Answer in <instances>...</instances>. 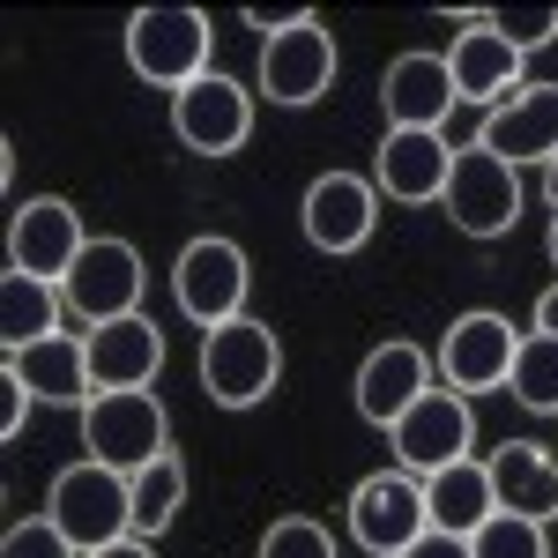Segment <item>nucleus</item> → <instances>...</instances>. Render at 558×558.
<instances>
[{"mask_svg":"<svg viewBox=\"0 0 558 558\" xmlns=\"http://www.w3.org/2000/svg\"><path fill=\"white\" fill-rule=\"evenodd\" d=\"M45 514L60 521V536L75 551H105V544L134 536V484L120 470H105V462H68L52 476V507Z\"/></svg>","mask_w":558,"mask_h":558,"instance_id":"1","label":"nucleus"},{"mask_svg":"<svg viewBox=\"0 0 558 558\" xmlns=\"http://www.w3.org/2000/svg\"><path fill=\"white\" fill-rule=\"evenodd\" d=\"M83 439H89V462H105V470H120V476H142L157 454H172L165 447V402L149 387H105V395H89Z\"/></svg>","mask_w":558,"mask_h":558,"instance_id":"2","label":"nucleus"},{"mask_svg":"<svg viewBox=\"0 0 558 558\" xmlns=\"http://www.w3.org/2000/svg\"><path fill=\"white\" fill-rule=\"evenodd\" d=\"M128 68L142 83H165L179 97L209 75V15L202 8H134L128 15Z\"/></svg>","mask_w":558,"mask_h":558,"instance_id":"3","label":"nucleus"},{"mask_svg":"<svg viewBox=\"0 0 558 558\" xmlns=\"http://www.w3.org/2000/svg\"><path fill=\"white\" fill-rule=\"evenodd\" d=\"M276 373H283V350H276V336H268L260 320H246V313L202 336V387H209V402H223V410L268 402Z\"/></svg>","mask_w":558,"mask_h":558,"instance_id":"4","label":"nucleus"},{"mask_svg":"<svg viewBox=\"0 0 558 558\" xmlns=\"http://www.w3.org/2000/svg\"><path fill=\"white\" fill-rule=\"evenodd\" d=\"M447 216H454V231H470V239H499V231H514L521 223V179L507 157H492V149H454V172H447Z\"/></svg>","mask_w":558,"mask_h":558,"instance_id":"5","label":"nucleus"},{"mask_svg":"<svg viewBox=\"0 0 558 558\" xmlns=\"http://www.w3.org/2000/svg\"><path fill=\"white\" fill-rule=\"evenodd\" d=\"M470 395H454V387H425L402 417H395V454L410 462L417 476H439L454 470V462H470Z\"/></svg>","mask_w":558,"mask_h":558,"instance_id":"6","label":"nucleus"},{"mask_svg":"<svg viewBox=\"0 0 558 558\" xmlns=\"http://www.w3.org/2000/svg\"><path fill=\"white\" fill-rule=\"evenodd\" d=\"M60 299L75 305L89 328H97V320H128V313H142V254H134L128 239H89L83 260L60 276Z\"/></svg>","mask_w":558,"mask_h":558,"instance_id":"7","label":"nucleus"},{"mask_svg":"<svg viewBox=\"0 0 558 558\" xmlns=\"http://www.w3.org/2000/svg\"><path fill=\"white\" fill-rule=\"evenodd\" d=\"M172 291H179V313L194 328H223L246 305V254L231 239H194L172 268Z\"/></svg>","mask_w":558,"mask_h":558,"instance_id":"8","label":"nucleus"},{"mask_svg":"<svg viewBox=\"0 0 558 558\" xmlns=\"http://www.w3.org/2000/svg\"><path fill=\"white\" fill-rule=\"evenodd\" d=\"M246 128H254V97L231 75H202V83H186L172 97V134L194 157H231L246 142Z\"/></svg>","mask_w":558,"mask_h":558,"instance_id":"9","label":"nucleus"},{"mask_svg":"<svg viewBox=\"0 0 558 558\" xmlns=\"http://www.w3.org/2000/svg\"><path fill=\"white\" fill-rule=\"evenodd\" d=\"M425 529H432L425 484H410V476H365V484L350 492V536L373 558H402Z\"/></svg>","mask_w":558,"mask_h":558,"instance_id":"10","label":"nucleus"},{"mask_svg":"<svg viewBox=\"0 0 558 558\" xmlns=\"http://www.w3.org/2000/svg\"><path fill=\"white\" fill-rule=\"evenodd\" d=\"M514 350H521V336L507 313H462L447 328V343H439V373H447L454 395H492L514 373Z\"/></svg>","mask_w":558,"mask_h":558,"instance_id":"11","label":"nucleus"},{"mask_svg":"<svg viewBox=\"0 0 558 558\" xmlns=\"http://www.w3.org/2000/svg\"><path fill=\"white\" fill-rule=\"evenodd\" d=\"M83 223H75V209L68 202H23L15 209V223H8V268H23V276H38V283H60L75 260H83Z\"/></svg>","mask_w":558,"mask_h":558,"instance_id":"12","label":"nucleus"},{"mask_svg":"<svg viewBox=\"0 0 558 558\" xmlns=\"http://www.w3.org/2000/svg\"><path fill=\"white\" fill-rule=\"evenodd\" d=\"M328 83H336V38L320 23H299V31L260 45V97H276V105H320Z\"/></svg>","mask_w":558,"mask_h":558,"instance_id":"13","label":"nucleus"},{"mask_svg":"<svg viewBox=\"0 0 558 558\" xmlns=\"http://www.w3.org/2000/svg\"><path fill=\"white\" fill-rule=\"evenodd\" d=\"M476 149H492V157H507V165H551L558 157V89H514L507 105H492L484 112V128H476Z\"/></svg>","mask_w":558,"mask_h":558,"instance_id":"14","label":"nucleus"},{"mask_svg":"<svg viewBox=\"0 0 558 558\" xmlns=\"http://www.w3.org/2000/svg\"><path fill=\"white\" fill-rule=\"evenodd\" d=\"M83 357H89V387H149L157 365H165V336L149 313H128V320H97L83 336Z\"/></svg>","mask_w":558,"mask_h":558,"instance_id":"15","label":"nucleus"},{"mask_svg":"<svg viewBox=\"0 0 558 558\" xmlns=\"http://www.w3.org/2000/svg\"><path fill=\"white\" fill-rule=\"evenodd\" d=\"M380 105H387V128L439 134L462 97H454V75H447L439 52H402V60L387 68V83H380Z\"/></svg>","mask_w":558,"mask_h":558,"instance_id":"16","label":"nucleus"},{"mask_svg":"<svg viewBox=\"0 0 558 558\" xmlns=\"http://www.w3.org/2000/svg\"><path fill=\"white\" fill-rule=\"evenodd\" d=\"M373 209H380L373 179H357V172L313 179V194H305V239H313L320 254H357V246L373 239Z\"/></svg>","mask_w":558,"mask_h":558,"instance_id":"17","label":"nucleus"},{"mask_svg":"<svg viewBox=\"0 0 558 558\" xmlns=\"http://www.w3.org/2000/svg\"><path fill=\"white\" fill-rule=\"evenodd\" d=\"M425 387H432V357L425 350L417 343H380L365 365H357V417L395 432V417H402Z\"/></svg>","mask_w":558,"mask_h":558,"instance_id":"18","label":"nucleus"},{"mask_svg":"<svg viewBox=\"0 0 558 558\" xmlns=\"http://www.w3.org/2000/svg\"><path fill=\"white\" fill-rule=\"evenodd\" d=\"M447 172H454V149L439 134H410V128H387L380 142V194L387 202H439L447 194Z\"/></svg>","mask_w":558,"mask_h":558,"instance_id":"19","label":"nucleus"},{"mask_svg":"<svg viewBox=\"0 0 558 558\" xmlns=\"http://www.w3.org/2000/svg\"><path fill=\"white\" fill-rule=\"evenodd\" d=\"M492 499H499V514H521V521H558V462L544 447H529V439H507L492 462Z\"/></svg>","mask_w":558,"mask_h":558,"instance_id":"20","label":"nucleus"},{"mask_svg":"<svg viewBox=\"0 0 558 558\" xmlns=\"http://www.w3.org/2000/svg\"><path fill=\"white\" fill-rule=\"evenodd\" d=\"M447 75H454V97H470V105H507L521 83V52L499 31H484V23H470L462 38H454V52H447Z\"/></svg>","mask_w":558,"mask_h":558,"instance_id":"21","label":"nucleus"},{"mask_svg":"<svg viewBox=\"0 0 558 558\" xmlns=\"http://www.w3.org/2000/svg\"><path fill=\"white\" fill-rule=\"evenodd\" d=\"M8 373L31 387L38 402H68V410H89V357H83V343L75 336H45V343H31V350H8Z\"/></svg>","mask_w":558,"mask_h":558,"instance_id":"22","label":"nucleus"},{"mask_svg":"<svg viewBox=\"0 0 558 558\" xmlns=\"http://www.w3.org/2000/svg\"><path fill=\"white\" fill-rule=\"evenodd\" d=\"M425 514H432V529H447V536H476L484 521L499 514L492 470H484V462H454V470L425 476Z\"/></svg>","mask_w":558,"mask_h":558,"instance_id":"23","label":"nucleus"},{"mask_svg":"<svg viewBox=\"0 0 558 558\" xmlns=\"http://www.w3.org/2000/svg\"><path fill=\"white\" fill-rule=\"evenodd\" d=\"M52 313H60V291H52V283L23 276V268L0 276V343L8 350H31V343H45V336H60Z\"/></svg>","mask_w":558,"mask_h":558,"instance_id":"24","label":"nucleus"},{"mask_svg":"<svg viewBox=\"0 0 558 558\" xmlns=\"http://www.w3.org/2000/svg\"><path fill=\"white\" fill-rule=\"evenodd\" d=\"M507 387H514V402H521V410L551 417V410H558V336H544V328H536V336H521Z\"/></svg>","mask_w":558,"mask_h":558,"instance_id":"25","label":"nucleus"},{"mask_svg":"<svg viewBox=\"0 0 558 558\" xmlns=\"http://www.w3.org/2000/svg\"><path fill=\"white\" fill-rule=\"evenodd\" d=\"M134 484V536H157V529H172L179 499H186V470H179V454H157Z\"/></svg>","mask_w":558,"mask_h":558,"instance_id":"26","label":"nucleus"},{"mask_svg":"<svg viewBox=\"0 0 558 558\" xmlns=\"http://www.w3.org/2000/svg\"><path fill=\"white\" fill-rule=\"evenodd\" d=\"M470 558H544V521L492 514V521L470 536Z\"/></svg>","mask_w":558,"mask_h":558,"instance_id":"27","label":"nucleus"},{"mask_svg":"<svg viewBox=\"0 0 558 558\" xmlns=\"http://www.w3.org/2000/svg\"><path fill=\"white\" fill-rule=\"evenodd\" d=\"M260 558H336V536L305 514H283L268 536H260Z\"/></svg>","mask_w":558,"mask_h":558,"instance_id":"28","label":"nucleus"},{"mask_svg":"<svg viewBox=\"0 0 558 558\" xmlns=\"http://www.w3.org/2000/svg\"><path fill=\"white\" fill-rule=\"evenodd\" d=\"M470 23L499 31V38L514 45V52H529V45L558 38V8H492V15H470Z\"/></svg>","mask_w":558,"mask_h":558,"instance_id":"29","label":"nucleus"},{"mask_svg":"<svg viewBox=\"0 0 558 558\" xmlns=\"http://www.w3.org/2000/svg\"><path fill=\"white\" fill-rule=\"evenodd\" d=\"M0 558H83L68 536H60V521H15L8 536H0Z\"/></svg>","mask_w":558,"mask_h":558,"instance_id":"30","label":"nucleus"},{"mask_svg":"<svg viewBox=\"0 0 558 558\" xmlns=\"http://www.w3.org/2000/svg\"><path fill=\"white\" fill-rule=\"evenodd\" d=\"M31 402H38V395L0 365V439H15V432H23V410H31Z\"/></svg>","mask_w":558,"mask_h":558,"instance_id":"31","label":"nucleus"},{"mask_svg":"<svg viewBox=\"0 0 558 558\" xmlns=\"http://www.w3.org/2000/svg\"><path fill=\"white\" fill-rule=\"evenodd\" d=\"M246 23H254V38H283V31H299V23H320L313 8H246Z\"/></svg>","mask_w":558,"mask_h":558,"instance_id":"32","label":"nucleus"},{"mask_svg":"<svg viewBox=\"0 0 558 558\" xmlns=\"http://www.w3.org/2000/svg\"><path fill=\"white\" fill-rule=\"evenodd\" d=\"M402 558H470V536H447V529H425V536H417V544H410Z\"/></svg>","mask_w":558,"mask_h":558,"instance_id":"33","label":"nucleus"},{"mask_svg":"<svg viewBox=\"0 0 558 558\" xmlns=\"http://www.w3.org/2000/svg\"><path fill=\"white\" fill-rule=\"evenodd\" d=\"M83 558H149V536H120V544H105V551H83Z\"/></svg>","mask_w":558,"mask_h":558,"instance_id":"34","label":"nucleus"},{"mask_svg":"<svg viewBox=\"0 0 558 558\" xmlns=\"http://www.w3.org/2000/svg\"><path fill=\"white\" fill-rule=\"evenodd\" d=\"M536 320H544V336H558V283L544 291V299H536Z\"/></svg>","mask_w":558,"mask_h":558,"instance_id":"35","label":"nucleus"},{"mask_svg":"<svg viewBox=\"0 0 558 558\" xmlns=\"http://www.w3.org/2000/svg\"><path fill=\"white\" fill-rule=\"evenodd\" d=\"M544 186H551V209H558V157L544 165Z\"/></svg>","mask_w":558,"mask_h":558,"instance_id":"36","label":"nucleus"},{"mask_svg":"<svg viewBox=\"0 0 558 558\" xmlns=\"http://www.w3.org/2000/svg\"><path fill=\"white\" fill-rule=\"evenodd\" d=\"M551 260H558V209H551Z\"/></svg>","mask_w":558,"mask_h":558,"instance_id":"37","label":"nucleus"}]
</instances>
